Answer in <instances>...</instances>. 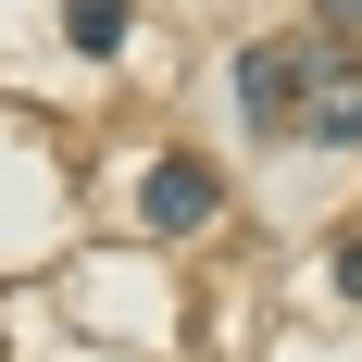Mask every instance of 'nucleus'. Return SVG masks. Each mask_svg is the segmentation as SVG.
I'll list each match as a JSON object with an SVG mask.
<instances>
[{
    "label": "nucleus",
    "instance_id": "1",
    "mask_svg": "<svg viewBox=\"0 0 362 362\" xmlns=\"http://www.w3.org/2000/svg\"><path fill=\"white\" fill-rule=\"evenodd\" d=\"M313 75H325V50H300V37H275V50H238V112H250V125H300Z\"/></svg>",
    "mask_w": 362,
    "mask_h": 362
},
{
    "label": "nucleus",
    "instance_id": "2",
    "mask_svg": "<svg viewBox=\"0 0 362 362\" xmlns=\"http://www.w3.org/2000/svg\"><path fill=\"white\" fill-rule=\"evenodd\" d=\"M213 213H225V175H213V163L175 150V163L138 175V225H163V238H187V225H213Z\"/></svg>",
    "mask_w": 362,
    "mask_h": 362
},
{
    "label": "nucleus",
    "instance_id": "3",
    "mask_svg": "<svg viewBox=\"0 0 362 362\" xmlns=\"http://www.w3.org/2000/svg\"><path fill=\"white\" fill-rule=\"evenodd\" d=\"M300 138L362 150V75H313V100H300Z\"/></svg>",
    "mask_w": 362,
    "mask_h": 362
},
{
    "label": "nucleus",
    "instance_id": "4",
    "mask_svg": "<svg viewBox=\"0 0 362 362\" xmlns=\"http://www.w3.org/2000/svg\"><path fill=\"white\" fill-rule=\"evenodd\" d=\"M63 37L88 63H112V50H125V0H63Z\"/></svg>",
    "mask_w": 362,
    "mask_h": 362
},
{
    "label": "nucleus",
    "instance_id": "5",
    "mask_svg": "<svg viewBox=\"0 0 362 362\" xmlns=\"http://www.w3.org/2000/svg\"><path fill=\"white\" fill-rule=\"evenodd\" d=\"M337 288H350V300H362V238H350V250H337Z\"/></svg>",
    "mask_w": 362,
    "mask_h": 362
},
{
    "label": "nucleus",
    "instance_id": "6",
    "mask_svg": "<svg viewBox=\"0 0 362 362\" xmlns=\"http://www.w3.org/2000/svg\"><path fill=\"white\" fill-rule=\"evenodd\" d=\"M325 25H362V0H325Z\"/></svg>",
    "mask_w": 362,
    "mask_h": 362
}]
</instances>
